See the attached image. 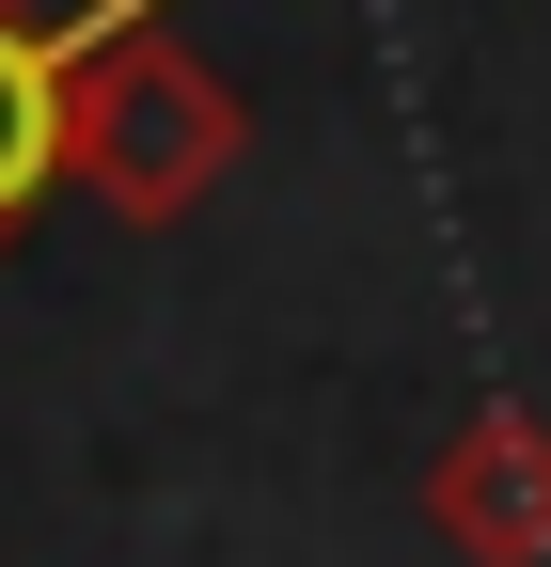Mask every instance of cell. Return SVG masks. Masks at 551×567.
I'll list each match as a JSON object with an SVG mask.
<instances>
[{"label": "cell", "instance_id": "obj_1", "mask_svg": "<svg viewBox=\"0 0 551 567\" xmlns=\"http://www.w3.org/2000/svg\"><path fill=\"white\" fill-rule=\"evenodd\" d=\"M237 142H252L237 80L205 48H174V17H158V32H126V48L80 63V95H63V189H95L111 221H189L237 174Z\"/></svg>", "mask_w": 551, "mask_h": 567}, {"label": "cell", "instance_id": "obj_2", "mask_svg": "<svg viewBox=\"0 0 551 567\" xmlns=\"http://www.w3.org/2000/svg\"><path fill=\"white\" fill-rule=\"evenodd\" d=\"M426 536H441L457 567H551V410H536V394H489V410L441 425Z\"/></svg>", "mask_w": 551, "mask_h": 567}, {"label": "cell", "instance_id": "obj_3", "mask_svg": "<svg viewBox=\"0 0 551 567\" xmlns=\"http://www.w3.org/2000/svg\"><path fill=\"white\" fill-rule=\"evenodd\" d=\"M63 95H80L63 32L0 0V252H17V237H32V205L63 189Z\"/></svg>", "mask_w": 551, "mask_h": 567}]
</instances>
